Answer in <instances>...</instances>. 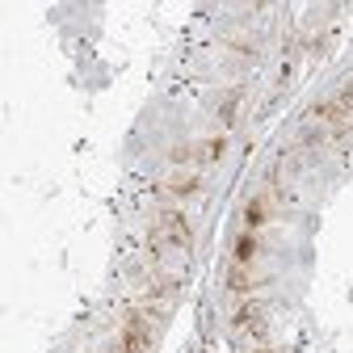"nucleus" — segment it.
Instances as JSON below:
<instances>
[{"label":"nucleus","mask_w":353,"mask_h":353,"mask_svg":"<svg viewBox=\"0 0 353 353\" xmlns=\"http://www.w3.org/2000/svg\"><path fill=\"white\" fill-rule=\"evenodd\" d=\"M232 328H236V332H256V336H261V332H265V324H261V307H256V303L240 307V312L232 316Z\"/></svg>","instance_id":"nucleus-4"},{"label":"nucleus","mask_w":353,"mask_h":353,"mask_svg":"<svg viewBox=\"0 0 353 353\" xmlns=\"http://www.w3.org/2000/svg\"><path fill=\"white\" fill-rule=\"evenodd\" d=\"M256 261V232H244L236 240V252H232V265H252Z\"/></svg>","instance_id":"nucleus-6"},{"label":"nucleus","mask_w":353,"mask_h":353,"mask_svg":"<svg viewBox=\"0 0 353 353\" xmlns=\"http://www.w3.org/2000/svg\"><path fill=\"white\" fill-rule=\"evenodd\" d=\"M228 286L232 290H256V274H252V265H232V270H228Z\"/></svg>","instance_id":"nucleus-5"},{"label":"nucleus","mask_w":353,"mask_h":353,"mask_svg":"<svg viewBox=\"0 0 353 353\" xmlns=\"http://www.w3.org/2000/svg\"><path fill=\"white\" fill-rule=\"evenodd\" d=\"M148 345H152V320L148 316H130L122 324V336H118L114 353H148Z\"/></svg>","instance_id":"nucleus-3"},{"label":"nucleus","mask_w":353,"mask_h":353,"mask_svg":"<svg viewBox=\"0 0 353 353\" xmlns=\"http://www.w3.org/2000/svg\"><path fill=\"white\" fill-rule=\"evenodd\" d=\"M256 353H274V349H256Z\"/></svg>","instance_id":"nucleus-10"},{"label":"nucleus","mask_w":353,"mask_h":353,"mask_svg":"<svg viewBox=\"0 0 353 353\" xmlns=\"http://www.w3.org/2000/svg\"><path fill=\"white\" fill-rule=\"evenodd\" d=\"M228 152V135H210V139H202V143H190V148H172V164H210V160H219Z\"/></svg>","instance_id":"nucleus-2"},{"label":"nucleus","mask_w":353,"mask_h":353,"mask_svg":"<svg viewBox=\"0 0 353 353\" xmlns=\"http://www.w3.org/2000/svg\"><path fill=\"white\" fill-rule=\"evenodd\" d=\"M236 105H240V88H232L228 105H219V118H223V126H232V118H236Z\"/></svg>","instance_id":"nucleus-9"},{"label":"nucleus","mask_w":353,"mask_h":353,"mask_svg":"<svg viewBox=\"0 0 353 353\" xmlns=\"http://www.w3.org/2000/svg\"><path fill=\"white\" fill-rule=\"evenodd\" d=\"M194 244V232H190V219L181 210H164L152 228V252L156 256H168V252H185Z\"/></svg>","instance_id":"nucleus-1"},{"label":"nucleus","mask_w":353,"mask_h":353,"mask_svg":"<svg viewBox=\"0 0 353 353\" xmlns=\"http://www.w3.org/2000/svg\"><path fill=\"white\" fill-rule=\"evenodd\" d=\"M265 228V198H252L244 210V232H261Z\"/></svg>","instance_id":"nucleus-7"},{"label":"nucleus","mask_w":353,"mask_h":353,"mask_svg":"<svg viewBox=\"0 0 353 353\" xmlns=\"http://www.w3.org/2000/svg\"><path fill=\"white\" fill-rule=\"evenodd\" d=\"M164 194H172V198H190V194H198V176H181V181H168V185H160Z\"/></svg>","instance_id":"nucleus-8"}]
</instances>
